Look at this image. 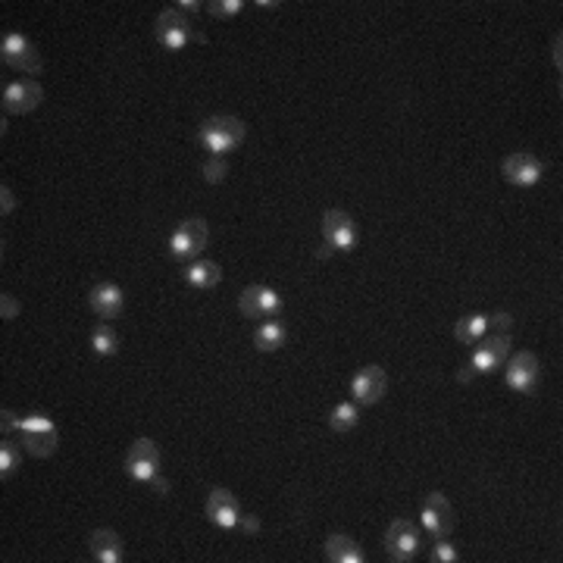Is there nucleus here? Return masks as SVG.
<instances>
[{"instance_id":"1","label":"nucleus","mask_w":563,"mask_h":563,"mask_svg":"<svg viewBox=\"0 0 563 563\" xmlns=\"http://www.w3.org/2000/svg\"><path fill=\"white\" fill-rule=\"evenodd\" d=\"M245 135H247V126L238 116H210V120H204L198 129L200 147H204L207 153H213V157H225V153L238 151Z\"/></svg>"},{"instance_id":"23","label":"nucleus","mask_w":563,"mask_h":563,"mask_svg":"<svg viewBox=\"0 0 563 563\" xmlns=\"http://www.w3.org/2000/svg\"><path fill=\"white\" fill-rule=\"evenodd\" d=\"M91 351L98 354V357H113V354L120 351V338H116V332L110 329V323L94 325V332H91Z\"/></svg>"},{"instance_id":"32","label":"nucleus","mask_w":563,"mask_h":563,"mask_svg":"<svg viewBox=\"0 0 563 563\" xmlns=\"http://www.w3.org/2000/svg\"><path fill=\"white\" fill-rule=\"evenodd\" d=\"M513 319L507 317V313H495V317H489V332H511Z\"/></svg>"},{"instance_id":"10","label":"nucleus","mask_w":563,"mask_h":563,"mask_svg":"<svg viewBox=\"0 0 563 563\" xmlns=\"http://www.w3.org/2000/svg\"><path fill=\"white\" fill-rule=\"evenodd\" d=\"M417 551H419L417 526H413L411 520H395V523L388 526V532H385V554H388V560L407 563L417 557Z\"/></svg>"},{"instance_id":"4","label":"nucleus","mask_w":563,"mask_h":563,"mask_svg":"<svg viewBox=\"0 0 563 563\" xmlns=\"http://www.w3.org/2000/svg\"><path fill=\"white\" fill-rule=\"evenodd\" d=\"M207 241H210V225H207V219H185V223L176 225V232L169 235V254H173L176 260H194L204 254Z\"/></svg>"},{"instance_id":"33","label":"nucleus","mask_w":563,"mask_h":563,"mask_svg":"<svg viewBox=\"0 0 563 563\" xmlns=\"http://www.w3.org/2000/svg\"><path fill=\"white\" fill-rule=\"evenodd\" d=\"M238 529L247 532V536H257V532H260V520H257V517H245V513H241Z\"/></svg>"},{"instance_id":"34","label":"nucleus","mask_w":563,"mask_h":563,"mask_svg":"<svg viewBox=\"0 0 563 563\" xmlns=\"http://www.w3.org/2000/svg\"><path fill=\"white\" fill-rule=\"evenodd\" d=\"M200 7H207V4H198V0H179L176 4V10H182V13H200Z\"/></svg>"},{"instance_id":"29","label":"nucleus","mask_w":563,"mask_h":563,"mask_svg":"<svg viewBox=\"0 0 563 563\" xmlns=\"http://www.w3.org/2000/svg\"><path fill=\"white\" fill-rule=\"evenodd\" d=\"M0 317H4V319L20 317V301H16L13 294H7V292L0 294Z\"/></svg>"},{"instance_id":"2","label":"nucleus","mask_w":563,"mask_h":563,"mask_svg":"<svg viewBox=\"0 0 563 563\" xmlns=\"http://www.w3.org/2000/svg\"><path fill=\"white\" fill-rule=\"evenodd\" d=\"M20 442H22V448L32 454V457L44 460V457H51L53 450H57V444H60V432H57V426H53L51 417L32 413V417L22 419Z\"/></svg>"},{"instance_id":"15","label":"nucleus","mask_w":563,"mask_h":563,"mask_svg":"<svg viewBox=\"0 0 563 563\" xmlns=\"http://www.w3.org/2000/svg\"><path fill=\"white\" fill-rule=\"evenodd\" d=\"M388 391V376L382 366H364L357 376L351 379V395L357 407H370L376 401H382V395Z\"/></svg>"},{"instance_id":"19","label":"nucleus","mask_w":563,"mask_h":563,"mask_svg":"<svg viewBox=\"0 0 563 563\" xmlns=\"http://www.w3.org/2000/svg\"><path fill=\"white\" fill-rule=\"evenodd\" d=\"M325 560L329 563H364V548L345 532H332L325 538Z\"/></svg>"},{"instance_id":"24","label":"nucleus","mask_w":563,"mask_h":563,"mask_svg":"<svg viewBox=\"0 0 563 563\" xmlns=\"http://www.w3.org/2000/svg\"><path fill=\"white\" fill-rule=\"evenodd\" d=\"M20 464H22L20 444L10 442V438H4V442H0V479L7 482V479L13 476L16 470H20Z\"/></svg>"},{"instance_id":"7","label":"nucleus","mask_w":563,"mask_h":563,"mask_svg":"<svg viewBox=\"0 0 563 563\" xmlns=\"http://www.w3.org/2000/svg\"><path fill=\"white\" fill-rule=\"evenodd\" d=\"M122 466L135 482H153L160 476V448L151 438H135Z\"/></svg>"},{"instance_id":"3","label":"nucleus","mask_w":563,"mask_h":563,"mask_svg":"<svg viewBox=\"0 0 563 563\" xmlns=\"http://www.w3.org/2000/svg\"><path fill=\"white\" fill-rule=\"evenodd\" d=\"M0 60H4V66L16 69V73H28L32 79L41 75V69H44L38 47H35L22 32H7L0 38Z\"/></svg>"},{"instance_id":"30","label":"nucleus","mask_w":563,"mask_h":563,"mask_svg":"<svg viewBox=\"0 0 563 563\" xmlns=\"http://www.w3.org/2000/svg\"><path fill=\"white\" fill-rule=\"evenodd\" d=\"M20 426H22V419L16 417V413L0 411V429H4V438H10L13 432H20Z\"/></svg>"},{"instance_id":"22","label":"nucleus","mask_w":563,"mask_h":563,"mask_svg":"<svg viewBox=\"0 0 563 563\" xmlns=\"http://www.w3.org/2000/svg\"><path fill=\"white\" fill-rule=\"evenodd\" d=\"M485 335H489V317H482V313L464 317L457 325H454V338H457L460 345H476V341H482Z\"/></svg>"},{"instance_id":"35","label":"nucleus","mask_w":563,"mask_h":563,"mask_svg":"<svg viewBox=\"0 0 563 563\" xmlns=\"http://www.w3.org/2000/svg\"><path fill=\"white\" fill-rule=\"evenodd\" d=\"M554 66H557V73L563 69V60H560V35L554 38Z\"/></svg>"},{"instance_id":"21","label":"nucleus","mask_w":563,"mask_h":563,"mask_svg":"<svg viewBox=\"0 0 563 563\" xmlns=\"http://www.w3.org/2000/svg\"><path fill=\"white\" fill-rule=\"evenodd\" d=\"M288 341V332L285 325L278 323V319H266L263 325H257V332H254V348L263 354H272L278 351V348Z\"/></svg>"},{"instance_id":"8","label":"nucleus","mask_w":563,"mask_h":563,"mask_svg":"<svg viewBox=\"0 0 563 563\" xmlns=\"http://www.w3.org/2000/svg\"><path fill=\"white\" fill-rule=\"evenodd\" d=\"M323 238L332 251H341V254L354 251V245L360 241L357 223H354L345 210H325L323 213Z\"/></svg>"},{"instance_id":"17","label":"nucleus","mask_w":563,"mask_h":563,"mask_svg":"<svg viewBox=\"0 0 563 563\" xmlns=\"http://www.w3.org/2000/svg\"><path fill=\"white\" fill-rule=\"evenodd\" d=\"M88 304L100 317V323H110V319H120L126 310V298H122V288L116 282H98L88 294Z\"/></svg>"},{"instance_id":"37","label":"nucleus","mask_w":563,"mask_h":563,"mask_svg":"<svg viewBox=\"0 0 563 563\" xmlns=\"http://www.w3.org/2000/svg\"><path fill=\"white\" fill-rule=\"evenodd\" d=\"M257 7H263V10H272V7H278V4H276V0H260Z\"/></svg>"},{"instance_id":"20","label":"nucleus","mask_w":563,"mask_h":563,"mask_svg":"<svg viewBox=\"0 0 563 563\" xmlns=\"http://www.w3.org/2000/svg\"><path fill=\"white\" fill-rule=\"evenodd\" d=\"M185 282L194 292H213L223 282V266L213 260H192V266L185 270Z\"/></svg>"},{"instance_id":"18","label":"nucleus","mask_w":563,"mask_h":563,"mask_svg":"<svg viewBox=\"0 0 563 563\" xmlns=\"http://www.w3.org/2000/svg\"><path fill=\"white\" fill-rule=\"evenodd\" d=\"M88 548H91V554L98 563H120L122 560V538H120V532H113V529H94L91 538H88Z\"/></svg>"},{"instance_id":"12","label":"nucleus","mask_w":563,"mask_h":563,"mask_svg":"<svg viewBox=\"0 0 563 563\" xmlns=\"http://www.w3.org/2000/svg\"><path fill=\"white\" fill-rule=\"evenodd\" d=\"M238 310L241 317L247 319H260V317L276 319L278 313H282V298H278V292L270 285H247L238 298Z\"/></svg>"},{"instance_id":"25","label":"nucleus","mask_w":563,"mask_h":563,"mask_svg":"<svg viewBox=\"0 0 563 563\" xmlns=\"http://www.w3.org/2000/svg\"><path fill=\"white\" fill-rule=\"evenodd\" d=\"M357 423H360L357 404H338V407H332V413H329L332 432H351Z\"/></svg>"},{"instance_id":"27","label":"nucleus","mask_w":563,"mask_h":563,"mask_svg":"<svg viewBox=\"0 0 563 563\" xmlns=\"http://www.w3.org/2000/svg\"><path fill=\"white\" fill-rule=\"evenodd\" d=\"M225 173H229V163H225V157H207L204 163V179L210 182V185H219V182L225 179Z\"/></svg>"},{"instance_id":"13","label":"nucleus","mask_w":563,"mask_h":563,"mask_svg":"<svg viewBox=\"0 0 563 563\" xmlns=\"http://www.w3.org/2000/svg\"><path fill=\"white\" fill-rule=\"evenodd\" d=\"M501 173H504V179L511 182V185L536 188L538 182H542V176H544V163L536 157V153L520 151V153H511V157L504 160Z\"/></svg>"},{"instance_id":"9","label":"nucleus","mask_w":563,"mask_h":563,"mask_svg":"<svg viewBox=\"0 0 563 563\" xmlns=\"http://www.w3.org/2000/svg\"><path fill=\"white\" fill-rule=\"evenodd\" d=\"M538 376H542V366L532 351H520L511 357L507 370H504V385L517 395H532L538 388Z\"/></svg>"},{"instance_id":"28","label":"nucleus","mask_w":563,"mask_h":563,"mask_svg":"<svg viewBox=\"0 0 563 563\" xmlns=\"http://www.w3.org/2000/svg\"><path fill=\"white\" fill-rule=\"evenodd\" d=\"M429 560H432V563H454V560H457V548H454V544H450L448 538H435Z\"/></svg>"},{"instance_id":"11","label":"nucleus","mask_w":563,"mask_h":563,"mask_svg":"<svg viewBox=\"0 0 563 563\" xmlns=\"http://www.w3.org/2000/svg\"><path fill=\"white\" fill-rule=\"evenodd\" d=\"M41 100H44V88L35 79L10 82L4 88V113H10V116H28V113L38 110Z\"/></svg>"},{"instance_id":"16","label":"nucleus","mask_w":563,"mask_h":563,"mask_svg":"<svg viewBox=\"0 0 563 563\" xmlns=\"http://www.w3.org/2000/svg\"><path fill=\"white\" fill-rule=\"evenodd\" d=\"M207 520L219 529H238L241 520V507L238 497L232 495L229 489H213L207 495Z\"/></svg>"},{"instance_id":"5","label":"nucleus","mask_w":563,"mask_h":563,"mask_svg":"<svg viewBox=\"0 0 563 563\" xmlns=\"http://www.w3.org/2000/svg\"><path fill=\"white\" fill-rule=\"evenodd\" d=\"M153 35H157V41L166 47V51H182V47H188L192 41H204V38L194 35L188 16L176 7L163 10V13L157 16V22H153Z\"/></svg>"},{"instance_id":"14","label":"nucleus","mask_w":563,"mask_h":563,"mask_svg":"<svg viewBox=\"0 0 563 563\" xmlns=\"http://www.w3.org/2000/svg\"><path fill=\"white\" fill-rule=\"evenodd\" d=\"M423 526L432 538H448L454 532V507L442 491L423 497Z\"/></svg>"},{"instance_id":"31","label":"nucleus","mask_w":563,"mask_h":563,"mask_svg":"<svg viewBox=\"0 0 563 563\" xmlns=\"http://www.w3.org/2000/svg\"><path fill=\"white\" fill-rule=\"evenodd\" d=\"M13 210H16V198H13V192H10L7 182H4V185H0V216H10Z\"/></svg>"},{"instance_id":"26","label":"nucleus","mask_w":563,"mask_h":563,"mask_svg":"<svg viewBox=\"0 0 563 563\" xmlns=\"http://www.w3.org/2000/svg\"><path fill=\"white\" fill-rule=\"evenodd\" d=\"M241 10H245V0H210V4H207V13H210L213 20H232Z\"/></svg>"},{"instance_id":"6","label":"nucleus","mask_w":563,"mask_h":563,"mask_svg":"<svg viewBox=\"0 0 563 563\" xmlns=\"http://www.w3.org/2000/svg\"><path fill=\"white\" fill-rule=\"evenodd\" d=\"M507 357H511V332H489L482 341H476V351L470 357V370L476 376H489Z\"/></svg>"},{"instance_id":"36","label":"nucleus","mask_w":563,"mask_h":563,"mask_svg":"<svg viewBox=\"0 0 563 563\" xmlns=\"http://www.w3.org/2000/svg\"><path fill=\"white\" fill-rule=\"evenodd\" d=\"M151 485H153V489L160 491V495H166V491H169V485H166V479H163V476H157V479H153Z\"/></svg>"}]
</instances>
